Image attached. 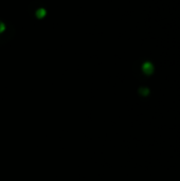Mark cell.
<instances>
[{
  "instance_id": "7a4b0ae2",
  "label": "cell",
  "mask_w": 180,
  "mask_h": 181,
  "mask_svg": "<svg viewBox=\"0 0 180 181\" xmlns=\"http://www.w3.org/2000/svg\"><path fill=\"white\" fill-rule=\"evenodd\" d=\"M46 14H47V11H46V9H43V7H39V9L35 12V15L37 18H43L46 16Z\"/></svg>"
},
{
  "instance_id": "6da1fadb",
  "label": "cell",
  "mask_w": 180,
  "mask_h": 181,
  "mask_svg": "<svg viewBox=\"0 0 180 181\" xmlns=\"http://www.w3.org/2000/svg\"><path fill=\"white\" fill-rule=\"evenodd\" d=\"M142 70L145 74H147V75H151V73L154 72V66L153 64L150 63V61H146V63H144L142 65Z\"/></svg>"
},
{
  "instance_id": "277c9868",
  "label": "cell",
  "mask_w": 180,
  "mask_h": 181,
  "mask_svg": "<svg viewBox=\"0 0 180 181\" xmlns=\"http://www.w3.org/2000/svg\"><path fill=\"white\" fill-rule=\"evenodd\" d=\"M4 30H6V25H4V22H2L1 20H0V34L3 33Z\"/></svg>"
},
{
  "instance_id": "3957f363",
  "label": "cell",
  "mask_w": 180,
  "mask_h": 181,
  "mask_svg": "<svg viewBox=\"0 0 180 181\" xmlns=\"http://www.w3.org/2000/svg\"><path fill=\"white\" fill-rule=\"evenodd\" d=\"M140 93L145 97V95H147L148 93H150V90H148L147 88L143 87V88H141V89H140Z\"/></svg>"
}]
</instances>
